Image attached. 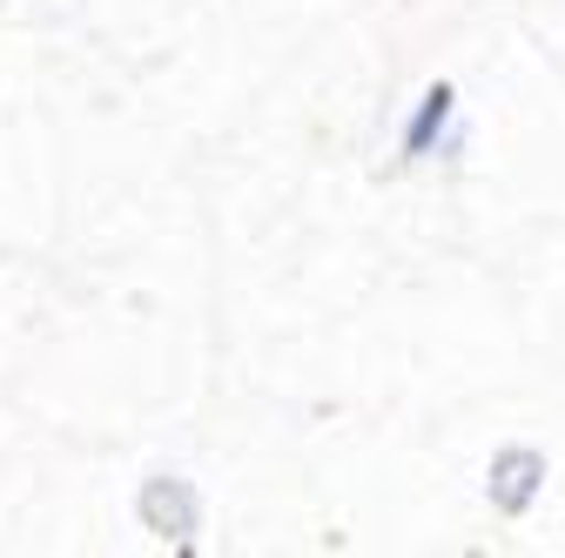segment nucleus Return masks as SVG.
Segmentation results:
<instances>
[{
    "label": "nucleus",
    "mask_w": 565,
    "mask_h": 558,
    "mask_svg": "<svg viewBox=\"0 0 565 558\" xmlns=\"http://www.w3.org/2000/svg\"><path fill=\"white\" fill-rule=\"evenodd\" d=\"M445 115H451V88L438 82L431 95H424V108H417L411 135H404V155H431V142H438V128H445Z\"/></svg>",
    "instance_id": "obj_1"
},
{
    "label": "nucleus",
    "mask_w": 565,
    "mask_h": 558,
    "mask_svg": "<svg viewBox=\"0 0 565 558\" xmlns=\"http://www.w3.org/2000/svg\"><path fill=\"white\" fill-rule=\"evenodd\" d=\"M525 464H532V458H525V451H512V458H505V464H499V471H505V477H512V484H499V505H505V512H519V505H525V492H532V477H519V471H525Z\"/></svg>",
    "instance_id": "obj_2"
}]
</instances>
